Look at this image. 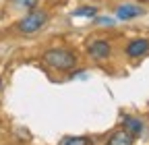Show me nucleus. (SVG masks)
<instances>
[{"mask_svg":"<svg viewBox=\"0 0 149 145\" xmlns=\"http://www.w3.org/2000/svg\"><path fill=\"white\" fill-rule=\"evenodd\" d=\"M44 62L46 66L58 70V72H68L77 66V54L72 50H66V48H52L48 52H44Z\"/></svg>","mask_w":149,"mask_h":145,"instance_id":"1","label":"nucleus"},{"mask_svg":"<svg viewBox=\"0 0 149 145\" xmlns=\"http://www.w3.org/2000/svg\"><path fill=\"white\" fill-rule=\"evenodd\" d=\"M46 23H48V13L42 10V8H33L27 17H23V19L19 21L17 29L23 35H31V33H37Z\"/></svg>","mask_w":149,"mask_h":145,"instance_id":"2","label":"nucleus"},{"mask_svg":"<svg viewBox=\"0 0 149 145\" xmlns=\"http://www.w3.org/2000/svg\"><path fill=\"white\" fill-rule=\"evenodd\" d=\"M87 54L93 60H108L110 54H112V46L108 40H93L87 46Z\"/></svg>","mask_w":149,"mask_h":145,"instance_id":"3","label":"nucleus"},{"mask_svg":"<svg viewBox=\"0 0 149 145\" xmlns=\"http://www.w3.org/2000/svg\"><path fill=\"white\" fill-rule=\"evenodd\" d=\"M145 15V6L141 4H120L116 8V19L118 21H130V19H137V17Z\"/></svg>","mask_w":149,"mask_h":145,"instance_id":"4","label":"nucleus"},{"mask_svg":"<svg viewBox=\"0 0 149 145\" xmlns=\"http://www.w3.org/2000/svg\"><path fill=\"white\" fill-rule=\"evenodd\" d=\"M124 52H126V56H128V58H141V56H145V54L149 52V40L139 38V40L128 42Z\"/></svg>","mask_w":149,"mask_h":145,"instance_id":"5","label":"nucleus"},{"mask_svg":"<svg viewBox=\"0 0 149 145\" xmlns=\"http://www.w3.org/2000/svg\"><path fill=\"white\" fill-rule=\"evenodd\" d=\"M133 141H135V137L124 129V131H116L114 135H110L106 145H133Z\"/></svg>","mask_w":149,"mask_h":145,"instance_id":"6","label":"nucleus"},{"mask_svg":"<svg viewBox=\"0 0 149 145\" xmlns=\"http://www.w3.org/2000/svg\"><path fill=\"white\" fill-rule=\"evenodd\" d=\"M124 129L133 135V137H139L145 129V124L141 118H135V116H124Z\"/></svg>","mask_w":149,"mask_h":145,"instance_id":"7","label":"nucleus"},{"mask_svg":"<svg viewBox=\"0 0 149 145\" xmlns=\"http://www.w3.org/2000/svg\"><path fill=\"white\" fill-rule=\"evenodd\" d=\"M72 15L74 17H97V8L95 6H79Z\"/></svg>","mask_w":149,"mask_h":145,"instance_id":"8","label":"nucleus"},{"mask_svg":"<svg viewBox=\"0 0 149 145\" xmlns=\"http://www.w3.org/2000/svg\"><path fill=\"white\" fill-rule=\"evenodd\" d=\"M37 2H40V0H13V4L17 8H23V10H33L37 6Z\"/></svg>","mask_w":149,"mask_h":145,"instance_id":"9","label":"nucleus"},{"mask_svg":"<svg viewBox=\"0 0 149 145\" xmlns=\"http://www.w3.org/2000/svg\"><path fill=\"white\" fill-rule=\"evenodd\" d=\"M91 141L87 137H68L62 141V145H89Z\"/></svg>","mask_w":149,"mask_h":145,"instance_id":"10","label":"nucleus"},{"mask_svg":"<svg viewBox=\"0 0 149 145\" xmlns=\"http://www.w3.org/2000/svg\"><path fill=\"white\" fill-rule=\"evenodd\" d=\"M93 19H95L97 25H112L114 23V19H108V17H93Z\"/></svg>","mask_w":149,"mask_h":145,"instance_id":"11","label":"nucleus"},{"mask_svg":"<svg viewBox=\"0 0 149 145\" xmlns=\"http://www.w3.org/2000/svg\"><path fill=\"white\" fill-rule=\"evenodd\" d=\"M139 2H149V0H139Z\"/></svg>","mask_w":149,"mask_h":145,"instance_id":"12","label":"nucleus"}]
</instances>
